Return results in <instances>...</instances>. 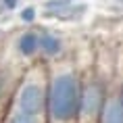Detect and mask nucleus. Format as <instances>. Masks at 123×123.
<instances>
[{
  "label": "nucleus",
  "mask_w": 123,
  "mask_h": 123,
  "mask_svg": "<svg viewBox=\"0 0 123 123\" xmlns=\"http://www.w3.org/2000/svg\"><path fill=\"white\" fill-rule=\"evenodd\" d=\"M0 2H2V0H0Z\"/></svg>",
  "instance_id": "ddd939ff"
},
{
  "label": "nucleus",
  "mask_w": 123,
  "mask_h": 123,
  "mask_svg": "<svg viewBox=\"0 0 123 123\" xmlns=\"http://www.w3.org/2000/svg\"><path fill=\"white\" fill-rule=\"evenodd\" d=\"M98 123H123V102L117 94H111L109 96Z\"/></svg>",
  "instance_id": "0eeeda50"
},
{
  "label": "nucleus",
  "mask_w": 123,
  "mask_h": 123,
  "mask_svg": "<svg viewBox=\"0 0 123 123\" xmlns=\"http://www.w3.org/2000/svg\"><path fill=\"white\" fill-rule=\"evenodd\" d=\"M86 13L84 4H77V0H46L44 2V15L61 21H73L79 19Z\"/></svg>",
  "instance_id": "20e7f679"
},
{
  "label": "nucleus",
  "mask_w": 123,
  "mask_h": 123,
  "mask_svg": "<svg viewBox=\"0 0 123 123\" xmlns=\"http://www.w3.org/2000/svg\"><path fill=\"white\" fill-rule=\"evenodd\" d=\"M84 79L73 69H63L48 77V123H79Z\"/></svg>",
  "instance_id": "f257e3e1"
},
{
  "label": "nucleus",
  "mask_w": 123,
  "mask_h": 123,
  "mask_svg": "<svg viewBox=\"0 0 123 123\" xmlns=\"http://www.w3.org/2000/svg\"><path fill=\"white\" fill-rule=\"evenodd\" d=\"M117 96L121 98V102H123V84H121V86H119V92H117Z\"/></svg>",
  "instance_id": "f8f14e48"
},
{
  "label": "nucleus",
  "mask_w": 123,
  "mask_h": 123,
  "mask_svg": "<svg viewBox=\"0 0 123 123\" xmlns=\"http://www.w3.org/2000/svg\"><path fill=\"white\" fill-rule=\"evenodd\" d=\"M2 123H48L46 119L42 117H33V115H27L19 109H8L6 115L2 117Z\"/></svg>",
  "instance_id": "6e6552de"
},
{
  "label": "nucleus",
  "mask_w": 123,
  "mask_h": 123,
  "mask_svg": "<svg viewBox=\"0 0 123 123\" xmlns=\"http://www.w3.org/2000/svg\"><path fill=\"white\" fill-rule=\"evenodd\" d=\"M121 2H123V0H121Z\"/></svg>",
  "instance_id": "4468645a"
},
{
  "label": "nucleus",
  "mask_w": 123,
  "mask_h": 123,
  "mask_svg": "<svg viewBox=\"0 0 123 123\" xmlns=\"http://www.w3.org/2000/svg\"><path fill=\"white\" fill-rule=\"evenodd\" d=\"M19 17H21V21H23V23H33V21H36V17H38V11H36L33 6H25L23 11H21Z\"/></svg>",
  "instance_id": "9d476101"
},
{
  "label": "nucleus",
  "mask_w": 123,
  "mask_h": 123,
  "mask_svg": "<svg viewBox=\"0 0 123 123\" xmlns=\"http://www.w3.org/2000/svg\"><path fill=\"white\" fill-rule=\"evenodd\" d=\"M27 115L42 117L46 119V111H48V77L46 75H27L17 88L15 94V106Z\"/></svg>",
  "instance_id": "f03ea898"
},
{
  "label": "nucleus",
  "mask_w": 123,
  "mask_h": 123,
  "mask_svg": "<svg viewBox=\"0 0 123 123\" xmlns=\"http://www.w3.org/2000/svg\"><path fill=\"white\" fill-rule=\"evenodd\" d=\"M17 50L23 58H33L40 54V31L27 29L17 38Z\"/></svg>",
  "instance_id": "423d86ee"
},
{
  "label": "nucleus",
  "mask_w": 123,
  "mask_h": 123,
  "mask_svg": "<svg viewBox=\"0 0 123 123\" xmlns=\"http://www.w3.org/2000/svg\"><path fill=\"white\" fill-rule=\"evenodd\" d=\"M109 96H111V92L106 90L104 79H100V77L84 79V86H81V106H79V123H98Z\"/></svg>",
  "instance_id": "7ed1b4c3"
},
{
  "label": "nucleus",
  "mask_w": 123,
  "mask_h": 123,
  "mask_svg": "<svg viewBox=\"0 0 123 123\" xmlns=\"http://www.w3.org/2000/svg\"><path fill=\"white\" fill-rule=\"evenodd\" d=\"M63 50H65V44L56 33L48 31V29L40 31V54L44 58H56L63 54Z\"/></svg>",
  "instance_id": "39448f33"
},
{
  "label": "nucleus",
  "mask_w": 123,
  "mask_h": 123,
  "mask_svg": "<svg viewBox=\"0 0 123 123\" xmlns=\"http://www.w3.org/2000/svg\"><path fill=\"white\" fill-rule=\"evenodd\" d=\"M19 4V0H2V6L6 8V11H15Z\"/></svg>",
  "instance_id": "9b49d317"
},
{
  "label": "nucleus",
  "mask_w": 123,
  "mask_h": 123,
  "mask_svg": "<svg viewBox=\"0 0 123 123\" xmlns=\"http://www.w3.org/2000/svg\"><path fill=\"white\" fill-rule=\"evenodd\" d=\"M8 92H11V73L6 69H0V106L8 98Z\"/></svg>",
  "instance_id": "1a4fd4ad"
}]
</instances>
